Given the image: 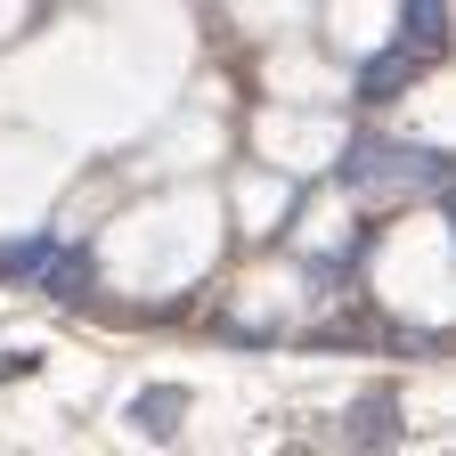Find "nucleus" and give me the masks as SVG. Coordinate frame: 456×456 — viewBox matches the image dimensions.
<instances>
[{
  "label": "nucleus",
  "mask_w": 456,
  "mask_h": 456,
  "mask_svg": "<svg viewBox=\"0 0 456 456\" xmlns=\"http://www.w3.org/2000/svg\"><path fill=\"white\" fill-rule=\"evenodd\" d=\"M342 188H359L375 204H399V196H440L448 188V163L424 155V147H399V139H359L342 155Z\"/></svg>",
  "instance_id": "obj_1"
},
{
  "label": "nucleus",
  "mask_w": 456,
  "mask_h": 456,
  "mask_svg": "<svg viewBox=\"0 0 456 456\" xmlns=\"http://www.w3.org/2000/svg\"><path fill=\"white\" fill-rule=\"evenodd\" d=\"M399 440V408H391V391H359L351 399V456H383Z\"/></svg>",
  "instance_id": "obj_2"
},
{
  "label": "nucleus",
  "mask_w": 456,
  "mask_h": 456,
  "mask_svg": "<svg viewBox=\"0 0 456 456\" xmlns=\"http://www.w3.org/2000/svg\"><path fill=\"white\" fill-rule=\"evenodd\" d=\"M416 66H424V49H408V41H399V49H383V57H367L359 98H399V90L416 82Z\"/></svg>",
  "instance_id": "obj_3"
},
{
  "label": "nucleus",
  "mask_w": 456,
  "mask_h": 456,
  "mask_svg": "<svg viewBox=\"0 0 456 456\" xmlns=\"http://www.w3.org/2000/svg\"><path fill=\"white\" fill-rule=\"evenodd\" d=\"M41 285H49V294H66V302H82V294H90V261L49 245V261H41Z\"/></svg>",
  "instance_id": "obj_4"
},
{
  "label": "nucleus",
  "mask_w": 456,
  "mask_h": 456,
  "mask_svg": "<svg viewBox=\"0 0 456 456\" xmlns=\"http://www.w3.org/2000/svg\"><path fill=\"white\" fill-rule=\"evenodd\" d=\"M131 416H139V432H171V424H180V391H147Z\"/></svg>",
  "instance_id": "obj_5"
}]
</instances>
